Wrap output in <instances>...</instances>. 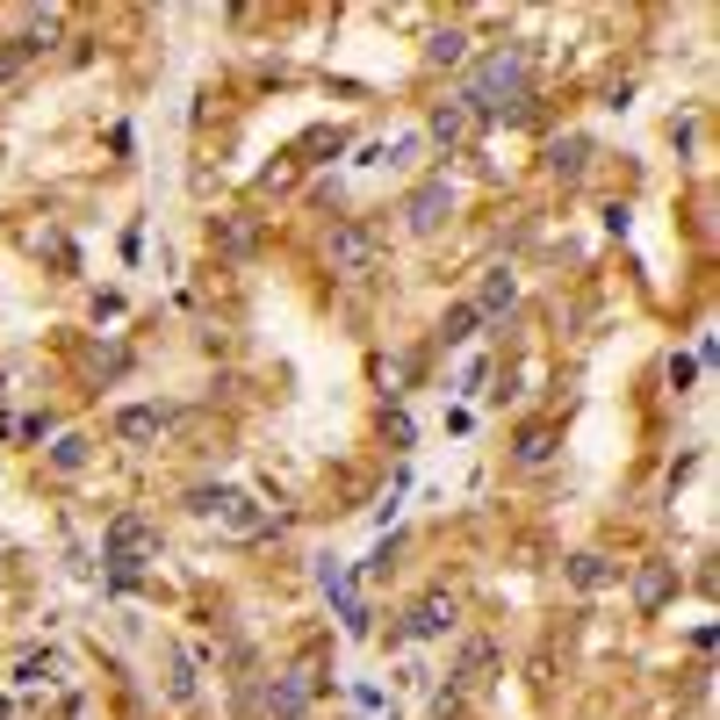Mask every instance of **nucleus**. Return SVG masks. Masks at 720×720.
Segmentation results:
<instances>
[{
	"mask_svg": "<svg viewBox=\"0 0 720 720\" xmlns=\"http://www.w3.org/2000/svg\"><path fill=\"white\" fill-rule=\"evenodd\" d=\"M462 102H468V116H519L526 108V51H490Z\"/></svg>",
	"mask_w": 720,
	"mask_h": 720,
	"instance_id": "obj_1",
	"label": "nucleus"
},
{
	"mask_svg": "<svg viewBox=\"0 0 720 720\" xmlns=\"http://www.w3.org/2000/svg\"><path fill=\"white\" fill-rule=\"evenodd\" d=\"M195 504H202L231 541H267V533H275V512L259 498H245V490H209V498H195Z\"/></svg>",
	"mask_w": 720,
	"mask_h": 720,
	"instance_id": "obj_2",
	"label": "nucleus"
},
{
	"mask_svg": "<svg viewBox=\"0 0 720 720\" xmlns=\"http://www.w3.org/2000/svg\"><path fill=\"white\" fill-rule=\"evenodd\" d=\"M102 562L116 569L123 583H130V577H138L144 562H152V526H144L138 512H123L116 526H108V541H102Z\"/></svg>",
	"mask_w": 720,
	"mask_h": 720,
	"instance_id": "obj_3",
	"label": "nucleus"
},
{
	"mask_svg": "<svg viewBox=\"0 0 720 720\" xmlns=\"http://www.w3.org/2000/svg\"><path fill=\"white\" fill-rule=\"evenodd\" d=\"M375 259H382V245H375L368 223H339V231H332V275L360 281V275H375Z\"/></svg>",
	"mask_w": 720,
	"mask_h": 720,
	"instance_id": "obj_4",
	"label": "nucleus"
},
{
	"mask_svg": "<svg viewBox=\"0 0 720 720\" xmlns=\"http://www.w3.org/2000/svg\"><path fill=\"white\" fill-rule=\"evenodd\" d=\"M310 692H317V677H310V670H289V677H275V685H267L259 713H267V720H303Z\"/></svg>",
	"mask_w": 720,
	"mask_h": 720,
	"instance_id": "obj_5",
	"label": "nucleus"
},
{
	"mask_svg": "<svg viewBox=\"0 0 720 720\" xmlns=\"http://www.w3.org/2000/svg\"><path fill=\"white\" fill-rule=\"evenodd\" d=\"M446 209H454V188H446V181H418L411 202H404V217H411L418 239H432V231L446 223Z\"/></svg>",
	"mask_w": 720,
	"mask_h": 720,
	"instance_id": "obj_6",
	"label": "nucleus"
},
{
	"mask_svg": "<svg viewBox=\"0 0 720 720\" xmlns=\"http://www.w3.org/2000/svg\"><path fill=\"white\" fill-rule=\"evenodd\" d=\"M670 591H677V562H641V577H635V605H641V613H663Z\"/></svg>",
	"mask_w": 720,
	"mask_h": 720,
	"instance_id": "obj_7",
	"label": "nucleus"
},
{
	"mask_svg": "<svg viewBox=\"0 0 720 720\" xmlns=\"http://www.w3.org/2000/svg\"><path fill=\"white\" fill-rule=\"evenodd\" d=\"M209 239H217L231 259H245V253L259 245V223H253V217H217V223H209Z\"/></svg>",
	"mask_w": 720,
	"mask_h": 720,
	"instance_id": "obj_8",
	"label": "nucleus"
},
{
	"mask_svg": "<svg viewBox=\"0 0 720 720\" xmlns=\"http://www.w3.org/2000/svg\"><path fill=\"white\" fill-rule=\"evenodd\" d=\"M512 295H519L512 267H490V275H483V289H476V317H498V310H512Z\"/></svg>",
	"mask_w": 720,
	"mask_h": 720,
	"instance_id": "obj_9",
	"label": "nucleus"
},
{
	"mask_svg": "<svg viewBox=\"0 0 720 720\" xmlns=\"http://www.w3.org/2000/svg\"><path fill=\"white\" fill-rule=\"evenodd\" d=\"M159 426H166V411H152V404H130V411H116V440H130V446L159 440Z\"/></svg>",
	"mask_w": 720,
	"mask_h": 720,
	"instance_id": "obj_10",
	"label": "nucleus"
},
{
	"mask_svg": "<svg viewBox=\"0 0 720 720\" xmlns=\"http://www.w3.org/2000/svg\"><path fill=\"white\" fill-rule=\"evenodd\" d=\"M468 130H476L468 102H446V108H432V144H446V152H454V144H462Z\"/></svg>",
	"mask_w": 720,
	"mask_h": 720,
	"instance_id": "obj_11",
	"label": "nucleus"
},
{
	"mask_svg": "<svg viewBox=\"0 0 720 720\" xmlns=\"http://www.w3.org/2000/svg\"><path fill=\"white\" fill-rule=\"evenodd\" d=\"M446 627H454V599H418V613H411V635H418V641H440Z\"/></svg>",
	"mask_w": 720,
	"mask_h": 720,
	"instance_id": "obj_12",
	"label": "nucleus"
},
{
	"mask_svg": "<svg viewBox=\"0 0 720 720\" xmlns=\"http://www.w3.org/2000/svg\"><path fill=\"white\" fill-rule=\"evenodd\" d=\"M476 325H483L476 303H454V310L440 317V339H446V346H468V339H476Z\"/></svg>",
	"mask_w": 720,
	"mask_h": 720,
	"instance_id": "obj_13",
	"label": "nucleus"
},
{
	"mask_svg": "<svg viewBox=\"0 0 720 720\" xmlns=\"http://www.w3.org/2000/svg\"><path fill=\"white\" fill-rule=\"evenodd\" d=\"M569 583H577V591H605V583H613V562H605V555H577V562H569Z\"/></svg>",
	"mask_w": 720,
	"mask_h": 720,
	"instance_id": "obj_14",
	"label": "nucleus"
},
{
	"mask_svg": "<svg viewBox=\"0 0 720 720\" xmlns=\"http://www.w3.org/2000/svg\"><path fill=\"white\" fill-rule=\"evenodd\" d=\"M490 663H498V649H490V641H468L462 670H454V685H483V677H490Z\"/></svg>",
	"mask_w": 720,
	"mask_h": 720,
	"instance_id": "obj_15",
	"label": "nucleus"
},
{
	"mask_svg": "<svg viewBox=\"0 0 720 720\" xmlns=\"http://www.w3.org/2000/svg\"><path fill=\"white\" fill-rule=\"evenodd\" d=\"M583 152H591L583 138H555V144H548V166L562 173V181H577V173H583Z\"/></svg>",
	"mask_w": 720,
	"mask_h": 720,
	"instance_id": "obj_16",
	"label": "nucleus"
},
{
	"mask_svg": "<svg viewBox=\"0 0 720 720\" xmlns=\"http://www.w3.org/2000/svg\"><path fill=\"white\" fill-rule=\"evenodd\" d=\"M317 583H325V591H332V599H339V613H353V569H346V562H325V569H317Z\"/></svg>",
	"mask_w": 720,
	"mask_h": 720,
	"instance_id": "obj_17",
	"label": "nucleus"
},
{
	"mask_svg": "<svg viewBox=\"0 0 720 720\" xmlns=\"http://www.w3.org/2000/svg\"><path fill=\"white\" fill-rule=\"evenodd\" d=\"M462 51H468V36H462V30H440V36L426 44V58H432V66H454Z\"/></svg>",
	"mask_w": 720,
	"mask_h": 720,
	"instance_id": "obj_18",
	"label": "nucleus"
},
{
	"mask_svg": "<svg viewBox=\"0 0 720 720\" xmlns=\"http://www.w3.org/2000/svg\"><path fill=\"white\" fill-rule=\"evenodd\" d=\"M548 454H555L548 432H526V440H519V462H548Z\"/></svg>",
	"mask_w": 720,
	"mask_h": 720,
	"instance_id": "obj_19",
	"label": "nucleus"
},
{
	"mask_svg": "<svg viewBox=\"0 0 720 720\" xmlns=\"http://www.w3.org/2000/svg\"><path fill=\"white\" fill-rule=\"evenodd\" d=\"M44 677H51V663H44V655H30V663L15 670V685H22V692H36V685H44Z\"/></svg>",
	"mask_w": 720,
	"mask_h": 720,
	"instance_id": "obj_20",
	"label": "nucleus"
},
{
	"mask_svg": "<svg viewBox=\"0 0 720 720\" xmlns=\"http://www.w3.org/2000/svg\"><path fill=\"white\" fill-rule=\"evenodd\" d=\"M51 462H58V468H80V462H86V440H72V432H66V440H58V454H51Z\"/></svg>",
	"mask_w": 720,
	"mask_h": 720,
	"instance_id": "obj_21",
	"label": "nucleus"
}]
</instances>
